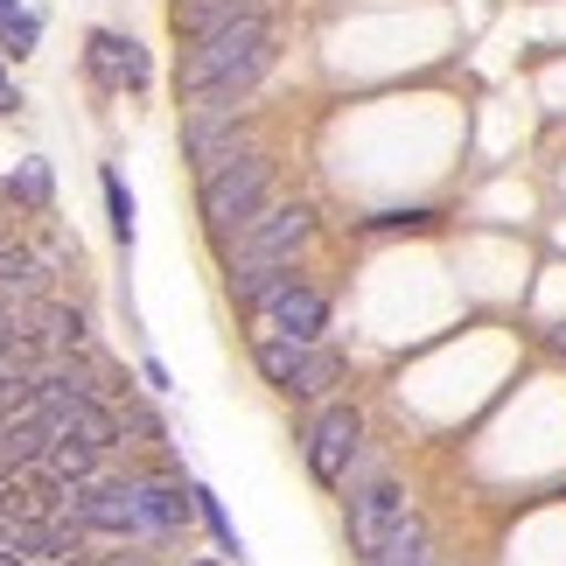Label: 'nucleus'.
<instances>
[{
	"label": "nucleus",
	"mask_w": 566,
	"mask_h": 566,
	"mask_svg": "<svg viewBox=\"0 0 566 566\" xmlns=\"http://www.w3.org/2000/svg\"><path fill=\"white\" fill-rule=\"evenodd\" d=\"M8 14H21V0H0V21H8Z\"/></svg>",
	"instance_id": "nucleus-22"
},
{
	"label": "nucleus",
	"mask_w": 566,
	"mask_h": 566,
	"mask_svg": "<svg viewBox=\"0 0 566 566\" xmlns=\"http://www.w3.org/2000/svg\"><path fill=\"white\" fill-rule=\"evenodd\" d=\"M343 378V357L336 350H322V343H308V357H301V371H294V399H322V391H329Z\"/></svg>",
	"instance_id": "nucleus-15"
},
{
	"label": "nucleus",
	"mask_w": 566,
	"mask_h": 566,
	"mask_svg": "<svg viewBox=\"0 0 566 566\" xmlns=\"http://www.w3.org/2000/svg\"><path fill=\"white\" fill-rule=\"evenodd\" d=\"M259 371H266V385H280V391H287L294 385V371H301V357H308V343H301V336H287V329H273V336H259Z\"/></svg>",
	"instance_id": "nucleus-12"
},
{
	"label": "nucleus",
	"mask_w": 566,
	"mask_h": 566,
	"mask_svg": "<svg viewBox=\"0 0 566 566\" xmlns=\"http://www.w3.org/2000/svg\"><path fill=\"white\" fill-rule=\"evenodd\" d=\"M42 280H50V273L35 266L29 245H0V301H8V294H42Z\"/></svg>",
	"instance_id": "nucleus-16"
},
{
	"label": "nucleus",
	"mask_w": 566,
	"mask_h": 566,
	"mask_svg": "<svg viewBox=\"0 0 566 566\" xmlns=\"http://www.w3.org/2000/svg\"><path fill=\"white\" fill-rule=\"evenodd\" d=\"M84 63H92V77L105 84V92H140L147 77H155V63H147V50L134 35H113V29H92V42H84Z\"/></svg>",
	"instance_id": "nucleus-6"
},
{
	"label": "nucleus",
	"mask_w": 566,
	"mask_h": 566,
	"mask_svg": "<svg viewBox=\"0 0 566 566\" xmlns=\"http://www.w3.org/2000/svg\"><path fill=\"white\" fill-rule=\"evenodd\" d=\"M0 566H42V559H29L21 546H0Z\"/></svg>",
	"instance_id": "nucleus-21"
},
{
	"label": "nucleus",
	"mask_w": 566,
	"mask_h": 566,
	"mask_svg": "<svg viewBox=\"0 0 566 566\" xmlns=\"http://www.w3.org/2000/svg\"><path fill=\"white\" fill-rule=\"evenodd\" d=\"M113 566H140V559H113Z\"/></svg>",
	"instance_id": "nucleus-24"
},
{
	"label": "nucleus",
	"mask_w": 566,
	"mask_h": 566,
	"mask_svg": "<svg viewBox=\"0 0 566 566\" xmlns=\"http://www.w3.org/2000/svg\"><path fill=\"white\" fill-rule=\"evenodd\" d=\"M273 322V329H287V336H301V343H322V329H329V301H322L308 280H287L266 308H259Z\"/></svg>",
	"instance_id": "nucleus-8"
},
{
	"label": "nucleus",
	"mask_w": 566,
	"mask_h": 566,
	"mask_svg": "<svg viewBox=\"0 0 566 566\" xmlns=\"http://www.w3.org/2000/svg\"><path fill=\"white\" fill-rule=\"evenodd\" d=\"M399 517H406V490L371 475V469H350V546H357L364 566H371V553L391 538Z\"/></svg>",
	"instance_id": "nucleus-4"
},
{
	"label": "nucleus",
	"mask_w": 566,
	"mask_h": 566,
	"mask_svg": "<svg viewBox=\"0 0 566 566\" xmlns=\"http://www.w3.org/2000/svg\"><path fill=\"white\" fill-rule=\"evenodd\" d=\"M140 511H147V538H176L196 511V490L182 496V483H140Z\"/></svg>",
	"instance_id": "nucleus-10"
},
{
	"label": "nucleus",
	"mask_w": 566,
	"mask_h": 566,
	"mask_svg": "<svg viewBox=\"0 0 566 566\" xmlns=\"http://www.w3.org/2000/svg\"><path fill=\"white\" fill-rule=\"evenodd\" d=\"M266 189H273V161H266V155H231V161H217L210 176H203V224H210L217 238L238 231L259 203H266Z\"/></svg>",
	"instance_id": "nucleus-3"
},
{
	"label": "nucleus",
	"mask_w": 566,
	"mask_h": 566,
	"mask_svg": "<svg viewBox=\"0 0 566 566\" xmlns=\"http://www.w3.org/2000/svg\"><path fill=\"white\" fill-rule=\"evenodd\" d=\"M245 8H259V0H176V29L210 35V29H224V21H238Z\"/></svg>",
	"instance_id": "nucleus-14"
},
{
	"label": "nucleus",
	"mask_w": 566,
	"mask_h": 566,
	"mask_svg": "<svg viewBox=\"0 0 566 566\" xmlns=\"http://www.w3.org/2000/svg\"><path fill=\"white\" fill-rule=\"evenodd\" d=\"M21 196H29V203H42V196H50V168H42V161L21 168Z\"/></svg>",
	"instance_id": "nucleus-20"
},
{
	"label": "nucleus",
	"mask_w": 566,
	"mask_h": 566,
	"mask_svg": "<svg viewBox=\"0 0 566 566\" xmlns=\"http://www.w3.org/2000/svg\"><path fill=\"white\" fill-rule=\"evenodd\" d=\"M189 566H217V559H189Z\"/></svg>",
	"instance_id": "nucleus-23"
},
{
	"label": "nucleus",
	"mask_w": 566,
	"mask_h": 566,
	"mask_svg": "<svg viewBox=\"0 0 566 566\" xmlns=\"http://www.w3.org/2000/svg\"><path fill=\"white\" fill-rule=\"evenodd\" d=\"M105 203H113V238L119 245H134V196H126V182L105 168Z\"/></svg>",
	"instance_id": "nucleus-17"
},
{
	"label": "nucleus",
	"mask_w": 566,
	"mask_h": 566,
	"mask_svg": "<svg viewBox=\"0 0 566 566\" xmlns=\"http://www.w3.org/2000/svg\"><path fill=\"white\" fill-rule=\"evenodd\" d=\"M35 42H42V21H35V14H8V21H0V50L29 56Z\"/></svg>",
	"instance_id": "nucleus-18"
},
{
	"label": "nucleus",
	"mask_w": 566,
	"mask_h": 566,
	"mask_svg": "<svg viewBox=\"0 0 566 566\" xmlns=\"http://www.w3.org/2000/svg\"><path fill=\"white\" fill-rule=\"evenodd\" d=\"M315 238V210L308 203H259L238 231H224V273H252V266H294V252Z\"/></svg>",
	"instance_id": "nucleus-2"
},
{
	"label": "nucleus",
	"mask_w": 566,
	"mask_h": 566,
	"mask_svg": "<svg viewBox=\"0 0 566 566\" xmlns=\"http://www.w3.org/2000/svg\"><path fill=\"white\" fill-rule=\"evenodd\" d=\"M50 433H77V441H92V448L105 454V448H119V412L105 406L98 391H84V399H71V406L50 420Z\"/></svg>",
	"instance_id": "nucleus-9"
},
{
	"label": "nucleus",
	"mask_w": 566,
	"mask_h": 566,
	"mask_svg": "<svg viewBox=\"0 0 566 566\" xmlns=\"http://www.w3.org/2000/svg\"><path fill=\"white\" fill-rule=\"evenodd\" d=\"M182 147H189V161L203 168V176L217 161H231L238 155V105H196L189 126H182Z\"/></svg>",
	"instance_id": "nucleus-7"
},
{
	"label": "nucleus",
	"mask_w": 566,
	"mask_h": 566,
	"mask_svg": "<svg viewBox=\"0 0 566 566\" xmlns=\"http://www.w3.org/2000/svg\"><path fill=\"white\" fill-rule=\"evenodd\" d=\"M357 448H364V420H357L350 406H329V412L315 420V433H308V469H315V483H350Z\"/></svg>",
	"instance_id": "nucleus-5"
},
{
	"label": "nucleus",
	"mask_w": 566,
	"mask_h": 566,
	"mask_svg": "<svg viewBox=\"0 0 566 566\" xmlns=\"http://www.w3.org/2000/svg\"><path fill=\"white\" fill-rule=\"evenodd\" d=\"M273 71V21L266 8H245L224 29L196 35V50L182 56V92L189 113L196 105H245V92Z\"/></svg>",
	"instance_id": "nucleus-1"
},
{
	"label": "nucleus",
	"mask_w": 566,
	"mask_h": 566,
	"mask_svg": "<svg viewBox=\"0 0 566 566\" xmlns=\"http://www.w3.org/2000/svg\"><path fill=\"white\" fill-rule=\"evenodd\" d=\"M196 511H203V517H210V532H217V546H224V553H238V532H231V517H224V504H217V496H210V490H196Z\"/></svg>",
	"instance_id": "nucleus-19"
},
{
	"label": "nucleus",
	"mask_w": 566,
	"mask_h": 566,
	"mask_svg": "<svg viewBox=\"0 0 566 566\" xmlns=\"http://www.w3.org/2000/svg\"><path fill=\"white\" fill-rule=\"evenodd\" d=\"M371 566H433V553H427V525H420V517L406 511L399 525H391V538L371 553Z\"/></svg>",
	"instance_id": "nucleus-13"
},
{
	"label": "nucleus",
	"mask_w": 566,
	"mask_h": 566,
	"mask_svg": "<svg viewBox=\"0 0 566 566\" xmlns=\"http://www.w3.org/2000/svg\"><path fill=\"white\" fill-rule=\"evenodd\" d=\"M92 469H98V448L77 441V433H50V448L35 462V475H50V483H84Z\"/></svg>",
	"instance_id": "nucleus-11"
},
{
	"label": "nucleus",
	"mask_w": 566,
	"mask_h": 566,
	"mask_svg": "<svg viewBox=\"0 0 566 566\" xmlns=\"http://www.w3.org/2000/svg\"><path fill=\"white\" fill-rule=\"evenodd\" d=\"M0 98H8V77H0Z\"/></svg>",
	"instance_id": "nucleus-25"
}]
</instances>
